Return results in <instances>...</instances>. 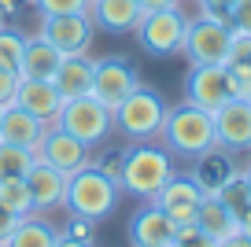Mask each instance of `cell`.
<instances>
[{
  "mask_svg": "<svg viewBox=\"0 0 251 247\" xmlns=\"http://www.w3.org/2000/svg\"><path fill=\"white\" fill-rule=\"evenodd\" d=\"M163 148L170 155L181 159H200V155L214 151L218 137H214V115L203 107H192V103H177V107H166L163 118Z\"/></svg>",
  "mask_w": 251,
  "mask_h": 247,
  "instance_id": "6da1fadb",
  "label": "cell"
},
{
  "mask_svg": "<svg viewBox=\"0 0 251 247\" xmlns=\"http://www.w3.org/2000/svg\"><path fill=\"white\" fill-rule=\"evenodd\" d=\"M174 155L159 144H137L129 151H122V173H118V188L137 199L151 203L159 196V188L174 177Z\"/></svg>",
  "mask_w": 251,
  "mask_h": 247,
  "instance_id": "7a4b0ae2",
  "label": "cell"
},
{
  "mask_svg": "<svg viewBox=\"0 0 251 247\" xmlns=\"http://www.w3.org/2000/svg\"><path fill=\"white\" fill-rule=\"evenodd\" d=\"M118 181H111L100 166H85V170L67 177V203L63 210H71L74 218H89V222H103L111 218L118 203Z\"/></svg>",
  "mask_w": 251,
  "mask_h": 247,
  "instance_id": "3957f363",
  "label": "cell"
},
{
  "mask_svg": "<svg viewBox=\"0 0 251 247\" xmlns=\"http://www.w3.org/2000/svg\"><path fill=\"white\" fill-rule=\"evenodd\" d=\"M163 118H166V100H163V93H155L148 85H137L133 93L111 111L115 129L126 140H137V144L155 140L159 129H163Z\"/></svg>",
  "mask_w": 251,
  "mask_h": 247,
  "instance_id": "277c9868",
  "label": "cell"
},
{
  "mask_svg": "<svg viewBox=\"0 0 251 247\" xmlns=\"http://www.w3.org/2000/svg\"><path fill=\"white\" fill-rule=\"evenodd\" d=\"M229 48H233V30H229L226 15H196L188 19L185 33V55L192 67H226Z\"/></svg>",
  "mask_w": 251,
  "mask_h": 247,
  "instance_id": "5b68a950",
  "label": "cell"
},
{
  "mask_svg": "<svg viewBox=\"0 0 251 247\" xmlns=\"http://www.w3.org/2000/svg\"><path fill=\"white\" fill-rule=\"evenodd\" d=\"M137 45L155 59H170L181 55L185 48V33H188V15L181 8H163V11H144L137 23Z\"/></svg>",
  "mask_w": 251,
  "mask_h": 247,
  "instance_id": "8992f818",
  "label": "cell"
},
{
  "mask_svg": "<svg viewBox=\"0 0 251 247\" xmlns=\"http://www.w3.org/2000/svg\"><path fill=\"white\" fill-rule=\"evenodd\" d=\"M55 125H59L63 133L78 137L81 144H89V148L103 144V140L111 137V129H115L111 111L103 107L100 100H93V96H74V100H63L59 115H55Z\"/></svg>",
  "mask_w": 251,
  "mask_h": 247,
  "instance_id": "52a82bcc",
  "label": "cell"
},
{
  "mask_svg": "<svg viewBox=\"0 0 251 247\" xmlns=\"http://www.w3.org/2000/svg\"><path fill=\"white\" fill-rule=\"evenodd\" d=\"M137 85H141L137 70L126 59H118V55H107V59H96V67H93V89H89V96L100 100L107 111H115Z\"/></svg>",
  "mask_w": 251,
  "mask_h": 247,
  "instance_id": "ba28073f",
  "label": "cell"
},
{
  "mask_svg": "<svg viewBox=\"0 0 251 247\" xmlns=\"http://www.w3.org/2000/svg\"><path fill=\"white\" fill-rule=\"evenodd\" d=\"M203 196L207 192L196 185L192 173H174V177L159 188V196L151 203L181 229V225H196V210H200V203H203Z\"/></svg>",
  "mask_w": 251,
  "mask_h": 247,
  "instance_id": "9c48e42d",
  "label": "cell"
},
{
  "mask_svg": "<svg viewBox=\"0 0 251 247\" xmlns=\"http://www.w3.org/2000/svg\"><path fill=\"white\" fill-rule=\"evenodd\" d=\"M33 159L55 166V170L67 173V177H71V173H78V170H85V166H93L89 144H81V140L71 137V133H63L59 125H52V129L41 137V144L33 148Z\"/></svg>",
  "mask_w": 251,
  "mask_h": 247,
  "instance_id": "30bf717a",
  "label": "cell"
},
{
  "mask_svg": "<svg viewBox=\"0 0 251 247\" xmlns=\"http://www.w3.org/2000/svg\"><path fill=\"white\" fill-rule=\"evenodd\" d=\"M93 19L85 15H41V37L48 41L52 48H59L63 55H85L93 48Z\"/></svg>",
  "mask_w": 251,
  "mask_h": 247,
  "instance_id": "8fae6325",
  "label": "cell"
},
{
  "mask_svg": "<svg viewBox=\"0 0 251 247\" xmlns=\"http://www.w3.org/2000/svg\"><path fill=\"white\" fill-rule=\"evenodd\" d=\"M214 137L218 148L229 155H248L251 151V100H229L214 111Z\"/></svg>",
  "mask_w": 251,
  "mask_h": 247,
  "instance_id": "7c38bea8",
  "label": "cell"
},
{
  "mask_svg": "<svg viewBox=\"0 0 251 247\" xmlns=\"http://www.w3.org/2000/svg\"><path fill=\"white\" fill-rule=\"evenodd\" d=\"M233 100V89H229L226 67H188L185 74V103L203 111H218L222 103Z\"/></svg>",
  "mask_w": 251,
  "mask_h": 247,
  "instance_id": "4fadbf2b",
  "label": "cell"
},
{
  "mask_svg": "<svg viewBox=\"0 0 251 247\" xmlns=\"http://www.w3.org/2000/svg\"><path fill=\"white\" fill-rule=\"evenodd\" d=\"M26 188H30V199H33V214L63 210V203H67V173H59L48 162H33L30 166Z\"/></svg>",
  "mask_w": 251,
  "mask_h": 247,
  "instance_id": "5bb4252c",
  "label": "cell"
},
{
  "mask_svg": "<svg viewBox=\"0 0 251 247\" xmlns=\"http://www.w3.org/2000/svg\"><path fill=\"white\" fill-rule=\"evenodd\" d=\"M174 240H177V225L155 203H144L129 218V247H170Z\"/></svg>",
  "mask_w": 251,
  "mask_h": 247,
  "instance_id": "9a60e30c",
  "label": "cell"
},
{
  "mask_svg": "<svg viewBox=\"0 0 251 247\" xmlns=\"http://www.w3.org/2000/svg\"><path fill=\"white\" fill-rule=\"evenodd\" d=\"M15 103L23 111H30L33 118L55 125V115H59V107H63V96H59V89L52 85V77H19Z\"/></svg>",
  "mask_w": 251,
  "mask_h": 247,
  "instance_id": "2e32d148",
  "label": "cell"
},
{
  "mask_svg": "<svg viewBox=\"0 0 251 247\" xmlns=\"http://www.w3.org/2000/svg\"><path fill=\"white\" fill-rule=\"evenodd\" d=\"M141 15L137 0H89V19L103 33H133Z\"/></svg>",
  "mask_w": 251,
  "mask_h": 247,
  "instance_id": "e0dca14e",
  "label": "cell"
},
{
  "mask_svg": "<svg viewBox=\"0 0 251 247\" xmlns=\"http://www.w3.org/2000/svg\"><path fill=\"white\" fill-rule=\"evenodd\" d=\"M52 129L48 122H41V118H33L30 111H23L19 103H11V107L0 111V140L4 144H19V148H37L41 137Z\"/></svg>",
  "mask_w": 251,
  "mask_h": 247,
  "instance_id": "ac0fdd59",
  "label": "cell"
},
{
  "mask_svg": "<svg viewBox=\"0 0 251 247\" xmlns=\"http://www.w3.org/2000/svg\"><path fill=\"white\" fill-rule=\"evenodd\" d=\"M93 67H96V59H89V52L85 55H63V63L52 74V85L59 89L63 100L89 96V89H93Z\"/></svg>",
  "mask_w": 251,
  "mask_h": 247,
  "instance_id": "d6986e66",
  "label": "cell"
},
{
  "mask_svg": "<svg viewBox=\"0 0 251 247\" xmlns=\"http://www.w3.org/2000/svg\"><path fill=\"white\" fill-rule=\"evenodd\" d=\"M196 229L203 232V236H211L214 244H226V240H233L236 232H240V218L222 199L203 196V203H200V210H196Z\"/></svg>",
  "mask_w": 251,
  "mask_h": 247,
  "instance_id": "ffe728a7",
  "label": "cell"
},
{
  "mask_svg": "<svg viewBox=\"0 0 251 247\" xmlns=\"http://www.w3.org/2000/svg\"><path fill=\"white\" fill-rule=\"evenodd\" d=\"M55 240H59V229L48 218L30 214V218H19V225L4 240V247H55Z\"/></svg>",
  "mask_w": 251,
  "mask_h": 247,
  "instance_id": "44dd1931",
  "label": "cell"
},
{
  "mask_svg": "<svg viewBox=\"0 0 251 247\" xmlns=\"http://www.w3.org/2000/svg\"><path fill=\"white\" fill-rule=\"evenodd\" d=\"M63 63V52L52 48L45 37H26V52H23V70L19 77H52L55 67Z\"/></svg>",
  "mask_w": 251,
  "mask_h": 247,
  "instance_id": "7402d4cb",
  "label": "cell"
},
{
  "mask_svg": "<svg viewBox=\"0 0 251 247\" xmlns=\"http://www.w3.org/2000/svg\"><path fill=\"white\" fill-rule=\"evenodd\" d=\"M192 162H196V170H192V177H196V185L203 188L207 196H211L214 188H218L222 181H226L229 173L236 170V166H233V159H229V151H222V148H214V151L200 155V159H192Z\"/></svg>",
  "mask_w": 251,
  "mask_h": 247,
  "instance_id": "603a6c76",
  "label": "cell"
},
{
  "mask_svg": "<svg viewBox=\"0 0 251 247\" xmlns=\"http://www.w3.org/2000/svg\"><path fill=\"white\" fill-rule=\"evenodd\" d=\"M0 207L15 218L33 214V199H30V188H26V177H0Z\"/></svg>",
  "mask_w": 251,
  "mask_h": 247,
  "instance_id": "cb8c5ba5",
  "label": "cell"
},
{
  "mask_svg": "<svg viewBox=\"0 0 251 247\" xmlns=\"http://www.w3.org/2000/svg\"><path fill=\"white\" fill-rule=\"evenodd\" d=\"M211 196H214V199H222L236 218H240L244 210L251 207V192H248V177H244V170H233V173H229V177L222 181V185L214 188Z\"/></svg>",
  "mask_w": 251,
  "mask_h": 247,
  "instance_id": "d4e9b609",
  "label": "cell"
},
{
  "mask_svg": "<svg viewBox=\"0 0 251 247\" xmlns=\"http://www.w3.org/2000/svg\"><path fill=\"white\" fill-rule=\"evenodd\" d=\"M33 162H37V159H33L30 148L4 144V140H0V177H26Z\"/></svg>",
  "mask_w": 251,
  "mask_h": 247,
  "instance_id": "484cf974",
  "label": "cell"
},
{
  "mask_svg": "<svg viewBox=\"0 0 251 247\" xmlns=\"http://www.w3.org/2000/svg\"><path fill=\"white\" fill-rule=\"evenodd\" d=\"M23 52H26V37L19 30L0 26V70L19 74V70H23Z\"/></svg>",
  "mask_w": 251,
  "mask_h": 247,
  "instance_id": "4316f807",
  "label": "cell"
},
{
  "mask_svg": "<svg viewBox=\"0 0 251 247\" xmlns=\"http://www.w3.org/2000/svg\"><path fill=\"white\" fill-rule=\"evenodd\" d=\"M226 77L236 100H251V59H229L226 63Z\"/></svg>",
  "mask_w": 251,
  "mask_h": 247,
  "instance_id": "83f0119b",
  "label": "cell"
},
{
  "mask_svg": "<svg viewBox=\"0 0 251 247\" xmlns=\"http://www.w3.org/2000/svg\"><path fill=\"white\" fill-rule=\"evenodd\" d=\"M33 8L41 11V15H85L89 11V0H30Z\"/></svg>",
  "mask_w": 251,
  "mask_h": 247,
  "instance_id": "f1b7e54d",
  "label": "cell"
},
{
  "mask_svg": "<svg viewBox=\"0 0 251 247\" xmlns=\"http://www.w3.org/2000/svg\"><path fill=\"white\" fill-rule=\"evenodd\" d=\"M229 30L251 37V0H236L233 8H229Z\"/></svg>",
  "mask_w": 251,
  "mask_h": 247,
  "instance_id": "f546056e",
  "label": "cell"
},
{
  "mask_svg": "<svg viewBox=\"0 0 251 247\" xmlns=\"http://www.w3.org/2000/svg\"><path fill=\"white\" fill-rule=\"evenodd\" d=\"M170 247H218V244H214L211 236H203L196 225H181V229H177V240H174Z\"/></svg>",
  "mask_w": 251,
  "mask_h": 247,
  "instance_id": "4dcf8cb0",
  "label": "cell"
},
{
  "mask_svg": "<svg viewBox=\"0 0 251 247\" xmlns=\"http://www.w3.org/2000/svg\"><path fill=\"white\" fill-rule=\"evenodd\" d=\"M67 236H74V240H85V244H96V222H89V218H74L71 214V222H67Z\"/></svg>",
  "mask_w": 251,
  "mask_h": 247,
  "instance_id": "1f68e13d",
  "label": "cell"
},
{
  "mask_svg": "<svg viewBox=\"0 0 251 247\" xmlns=\"http://www.w3.org/2000/svg\"><path fill=\"white\" fill-rule=\"evenodd\" d=\"M15 89H19V74H11V70H0V111L15 103Z\"/></svg>",
  "mask_w": 251,
  "mask_h": 247,
  "instance_id": "d6a6232c",
  "label": "cell"
},
{
  "mask_svg": "<svg viewBox=\"0 0 251 247\" xmlns=\"http://www.w3.org/2000/svg\"><path fill=\"white\" fill-rule=\"evenodd\" d=\"M196 4H200V15H226L229 19V8L236 0H196Z\"/></svg>",
  "mask_w": 251,
  "mask_h": 247,
  "instance_id": "836d02e7",
  "label": "cell"
},
{
  "mask_svg": "<svg viewBox=\"0 0 251 247\" xmlns=\"http://www.w3.org/2000/svg\"><path fill=\"white\" fill-rule=\"evenodd\" d=\"M15 225H19V218H15V214H8V210L0 207V244L11 236V229H15Z\"/></svg>",
  "mask_w": 251,
  "mask_h": 247,
  "instance_id": "e575fe53",
  "label": "cell"
},
{
  "mask_svg": "<svg viewBox=\"0 0 251 247\" xmlns=\"http://www.w3.org/2000/svg\"><path fill=\"white\" fill-rule=\"evenodd\" d=\"M141 11H163V8H181V0H137Z\"/></svg>",
  "mask_w": 251,
  "mask_h": 247,
  "instance_id": "d590c367",
  "label": "cell"
},
{
  "mask_svg": "<svg viewBox=\"0 0 251 247\" xmlns=\"http://www.w3.org/2000/svg\"><path fill=\"white\" fill-rule=\"evenodd\" d=\"M100 170H103V173H107V177H111V181H118V173H122V155H118V159H111V162H103Z\"/></svg>",
  "mask_w": 251,
  "mask_h": 247,
  "instance_id": "8d00e7d4",
  "label": "cell"
},
{
  "mask_svg": "<svg viewBox=\"0 0 251 247\" xmlns=\"http://www.w3.org/2000/svg\"><path fill=\"white\" fill-rule=\"evenodd\" d=\"M55 247H93V244H85V240H74V236H67V232L59 229V240H55Z\"/></svg>",
  "mask_w": 251,
  "mask_h": 247,
  "instance_id": "74e56055",
  "label": "cell"
},
{
  "mask_svg": "<svg viewBox=\"0 0 251 247\" xmlns=\"http://www.w3.org/2000/svg\"><path fill=\"white\" fill-rule=\"evenodd\" d=\"M19 4H30V0H0V19L11 15V11H19Z\"/></svg>",
  "mask_w": 251,
  "mask_h": 247,
  "instance_id": "f35d334b",
  "label": "cell"
},
{
  "mask_svg": "<svg viewBox=\"0 0 251 247\" xmlns=\"http://www.w3.org/2000/svg\"><path fill=\"white\" fill-rule=\"evenodd\" d=\"M240 236H248V240H251V207L240 214Z\"/></svg>",
  "mask_w": 251,
  "mask_h": 247,
  "instance_id": "ab89813d",
  "label": "cell"
},
{
  "mask_svg": "<svg viewBox=\"0 0 251 247\" xmlns=\"http://www.w3.org/2000/svg\"><path fill=\"white\" fill-rule=\"evenodd\" d=\"M218 247H251V240H248V236H240V232H236L233 240H226V244H218Z\"/></svg>",
  "mask_w": 251,
  "mask_h": 247,
  "instance_id": "60d3db41",
  "label": "cell"
},
{
  "mask_svg": "<svg viewBox=\"0 0 251 247\" xmlns=\"http://www.w3.org/2000/svg\"><path fill=\"white\" fill-rule=\"evenodd\" d=\"M244 177H248V192H251V162L244 166Z\"/></svg>",
  "mask_w": 251,
  "mask_h": 247,
  "instance_id": "b9f144b4",
  "label": "cell"
},
{
  "mask_svg": "<svg viewBox=\"0 0 251 247\" xmlns=\"http://www.w3.org/2000/svg\"><path fill=\"white\" fill-rule=\"evenodd\" d=\"M0 26H4V19H0Z\"/></svg>",
  "mask_w": 251,
  "mask_h": 247,
  "instance_id": "7bdbcfd3",
  "label": "cell"
},
{
  "mask_svg": "<svg viewBox=\"0 0 251 247\" xmlns=\"http://www.w3.org/2000/svg\"><path fill=\"white\" fill-rule=\"evenodd\" d=\"M0 247H4V244H0Z\"/></svg>",
  "mask_w": 251,
  "mask_h": 247,
  "instance_id": "ee69618b",
  "label": "cell"
},
{
  "mask_svg": "<svg viewBox=\"0 0 251 247\" xmlns=\"http://www.w3.org/2000/svg\"><path fill=\"white\" fill-rule=\"evenodd\" d=\"M248 155H251V151H248Z\"/></svg>",
  "mask_w": 251,
  "mask_h": 247,
  "instance_id": "f6af8a7d",
  "label": "cell"
}]
</instances>
